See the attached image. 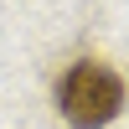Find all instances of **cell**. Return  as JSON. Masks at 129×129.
Wrapping results in <instances>:
<instances>
[{"label":"cell","instance_id":"6da1fadb","mask_svg":"<svg viewBox=\"0 0 129 129\" xmlns=\"http://www.w3.org/2000/svg\"><path fill=\"white\" fill-rule=\"evenodd\" d=\"M57 103H62V119L72 129H103L124 109V83L103 62H72L62 88H57Z\"/></svg>","mask_w":129,"mask_h":129}]
</instances>
